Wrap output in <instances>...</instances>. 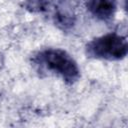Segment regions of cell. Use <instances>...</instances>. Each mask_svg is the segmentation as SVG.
Returning <instances> with one entry per match:
<instances>
[{
    "label": "cell",
    "mask_w": 128,
    "mask_h": 128,
    "mask_svg": "<svg viewBox=\"0 0 128 128\" xmlns=\"http://www.w3.org/2000/svg\"><path fill=\"white\" fill-rule=\"evenodd\" d=\"M32 63L40 72L56 74L66 83L74 84L80 79V69L73 57L65 50L48 48L32 57Z\"/></svg>",
    "instance_id": "6da1fadb"
},
{
    "label": "cell",
    "mask_w": 128,
    "mask_h": 128,
    "mask_svg": "<svg viewBox=\"0 0 128 128\" xmlns=\"http://www.w3.org/2000/svg\"><path fill=\"white\" fill-rule=\"evenodd\" d=\"M86 55L90 58L105 60H121L128 51L126 37L117 33H108L87 43Z\"/></svg>",
    "instance_id": "7a4b0ae2"
},
{
    "label": "cell",
    "mask_w": 128,
    "mask_h": 128,
    "mask_svg": "<svg viewBox=\"0 0 128 128\" xmlns=\"http://www.w3.org/2000/svg\"><path fill=\"white\" fill-rule=\"evenodd\" d=\"M87 8L96 18L108 21L117 9V0H87Z\"/></svg>",
    "instance_id": "3957f363"
}]
</instances>
